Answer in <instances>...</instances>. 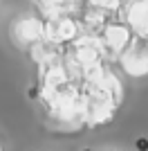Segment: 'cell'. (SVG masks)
I'll return each mask as SVG.
<instances>
[{
    "label": "cell",
    "instance_id": "7",
    "mask_svg": "<svg viewBox=\"0 0 148 151\" xmlns=\"http://www.w3.org/2000/svg\"><path fill=\"white\" fill-rule=\"evenodd\" d=\"M0 151H2V142H0Z\"/></svg>",
    "mask_w": 148,
    "mask_h": 151
},
{
    "label": "cell",
    "instance_id": "8",
    "mask_svg": "<svg viewBox=\"0 0 148 151\" xmlns=\"http://www.w3.org/2000/svg\"><path fill=\"white\" fill-rule=\"evenodd\" d=\"M105 151H115V149H105Z\"/></svg>",
    "mask_w": 148,
    "mask_h": 151
},
{
    "label": "cell",
    "instance_id": "5",
    "mask_svg": "<svg viewBox=\"0 0 148 151\" xmlns=\"http://www.w3.org/2000/svg\"><path fill=\"white\" fill-rule=\"evenodd\" d=\"M74 32H76V27L70 23V20H52V23H47V34L54 41H70V38L74 36Z\"/></svg>",
    "mask_w": 148,
    "mask_h": 151
},
{
    "label": "cell",
    "instance_id": "6",
    "mask_svg": "<svg viewBox=\"0 0 148 151\" xmlns=\"http://www.w3.org/2000/svg\"><path fill=\"white\" fill-rule=\"evenodd\" d=\"M137 149L139 151H148V140H137Z\"/></svg>",
    "mask_w": 148,
    "mask_h": 151
},
{
    "label": "cell",
    "instance_id": "2",
    "mask_svg": "<svg viewBox=\"0 0 148 151\" xmlns=\"http://www.w3.org/2000/svg\"><path fill=\"white\" fill-rule=\"evenodd\" d=\"M132 41H135L132 29H130L126 23L110 20V23L103 25V32H101V47H103L105 54H112L115 59H121L123 52L130 47Z\"/></svg>",
    "mask_w": 148,
    "mask_h": 151
},
{
    "label": "cell",
    "instance_id": "9",
    "mask_svg": "<svg viewBox=\"0 0 148 151\" xmlns=\"http://www.w3.org/2000/svg\"><path fill=\"white\" fill-rule=\"evenodd\" d=\"M103 2H108V0H103Z\"/></svg>",
    "mask_w": 148,
    "mask_h": 151
},
{
    "label": "cell",
    "instance_id": "4",
    "mask_svg": "<svg viewBox=\"0 0 148 151\" xmlns=\"http://www.w3.org/2000/svg\"><path fill=\"white\" fill-rule=\"evenodd\" d=\"M126 25L139 38H148V0H130L126 5Z\"/></svg>",
    "mask_w": 148,
    "mask_h": 151
},
{
    "label": "cell",
    "instance_id": "10",
    "mask_svg": "<svg viewBox=\"0 0 148 151\" xmlns=\"http://www.w3.org/2000/svg\"><path fill=\"white\" fill-rule=\"evenodd\" d=\"M85 151H88V149H85Z\"/></svg>",
    "mask_w": 148,
    "mask_h": 151
},
{
    "label": "cell",
    "instance_id": "1",
    "mask_svg": "<svg viewBox=\"0 0 148 151\" xmlns=\"http://www.w3.org/2000/svg\"><path fill=\"white\" fill-rule=\"evenodd\" d=\"M121 104V86L115 77L101 75L94 79L90 93L83 97V113L85 122L92 126H103L115 117Z\"/></svg>",
    "mask_w": 148,
    "mask_h": 151
},
{
    "label": "cell",
    "instance_id": "3",
    "mask_svg": "<svg viewBox=\"0 0 148 151\" xmlns=\"http://www.w3.org/2000/svg\"><path fill=\"white\" fill-rule=\"evenodd\" d=\"M121 65L132 77L148 75V38L137 36L130 43V47L123 52V57H121Z\"/></svg>",
    "mask_w": 148,
    "mask_h": 151
}]
</instances>
